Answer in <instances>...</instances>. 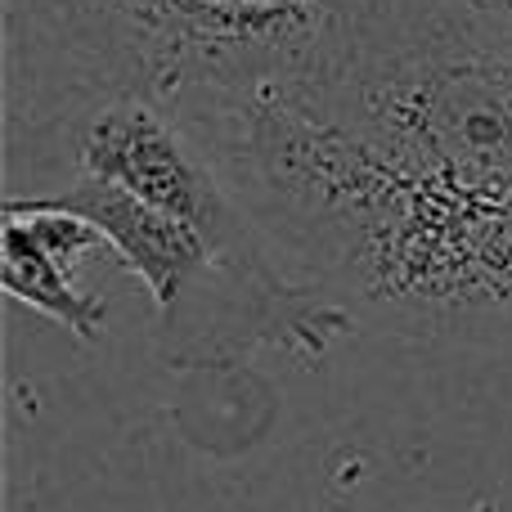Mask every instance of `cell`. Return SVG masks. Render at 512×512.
Segmentation results:
<instances>
[{
    "label": "cell",
    "instance_id": "4",
    "mask_svg": "<svg viewBox=\"0 0 512 512\" xmlns=\"http://www.w3.org/2000/svg\"><path fill=\"white\" fill-rule=\"evenodd\" d=\"M104 234V248L144 283L162 364L180 373L239 369L256 351L324 355L355 328L337 301L301 283L279 252H225L189 221L104 180L32 194Z\"/></svg>",
    "mask_w": 512,
    "mask_h": 512
},
{
    "label": "cell",
    "instance_id": "1",
    "mask_svg": "<svg viewBox=\"0 0 512 512\" xmlns=\"http://www.w3.org/2000/svg\"><path fill=\"white\" fill-rule=\"evenodd\" d=\"M279 261L414 342L512 351V198L405 167L283 86L171 99Z\"/></svg>",
    "mask_w": 512,
    "mask_h": 512
},
{
    "label": "cell",
    "instance_id": "6",
    "mask_svg": "<svg viewBox=\"0 0 512 512\" xmlns=\"http://www.w3.org/2000/svg\"><path fill=\"white\" fill-rule=\"evenodd\" d=\"M472 9H477L486 23H495L499 32H508L512 36V0H468Z\"/></svg>",
    "mask_w": 512,
    "mask_h": 512
},
{
    "label": "cell",
    "instance_id": "5",
    "mask_svg": "<svg viewBox=\"0 0 512 512\" xmlns=\"http://www.w3.org/2000/svg\"><path fill=\"white\" fill-rule=\"evenodd\" d=\"M104 248V234L90 221L41 198H5L0 230V288L9 301L36 310L68 328L77 342L95 346L108 324V301L77 288V261Z\"/></svg>",
    "mask_w": 512,
    "mask_h": 512
},
{
    "label": "cell",
    "instance_id": "2",
    "mask_svg": "<svg viewBox=\"0 0 512 512\" xmlns=\"http://www.w3.org/2000/svg\"><path fill=\"white\" fill-rule=\"evenodd\" d=\"M274 86L423 176L512 198V36L468 0H346Z\"/></svg>",
    "mask_w": 512,
    "mask_h": 512
},
{
    "label": "cell",
    "instance_id": "3",
    "mask_svg": "<svg viewBox=\"0 0 512 512\" xmlns=\"http://www.w3.org/2000/svg\"><path fill=\"white\" fill-rule=\"evenodd\" d=\"M342 9L346 0H5V41L32 36V63H54L68 86L63 117L108 95L171 104L189 90L292 81Z\"/></svg>",
    "mask_w": 512,
    "mask_h": 512
}]
</instances>
